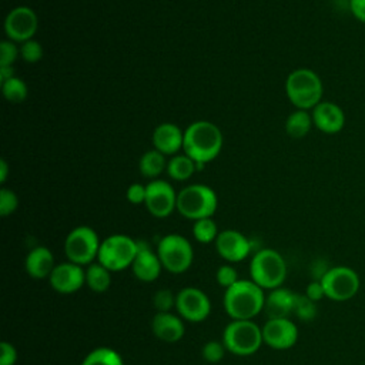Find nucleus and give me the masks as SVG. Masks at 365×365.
<instances>
[{
	"instance_id": "1",
	"label": "nucleus",
	"mask_w": 365,
	"mask_h": 365,
	"mask_svg": "<svg viewBox=\"0 0 365 365\" xmlns=\"http://www.w3.org/2000/svg\"><path fill=\"white\" fill-rule=\"evenodd\" d=\"M222 148V133L211 121L198 120L184 130L182 151L197 163V168L212 161Z\"/></svg>"
},
{
	"instance_id": "2",
	"label": "nucleus",
	"mask_w": 365,
	"mask_h": 365,
	"mask_svg": "<svg viewBox=\"0 0 365 365\" xmlns=\"http://www.w3.org/2000/svg\"><path fill=\"white\" fill-rule=\"evenodd\" d=\"M222 305L232 319H252L264 309L265 294L252 279H238L225 289Z\"/></svg>"
},
{
	"instance_id": "3",
	"label": "nucleus",
	"mask_w": 365,
	"mask_h": 365,
	"mask_svg": "<svg viewBox=\"0 0 365 365\" xmlns=\"http://www.w3.org/2000/svg\"><path fill=\"white\" fill-rule=\"evenodd\" d=\"M285 93L292 106L299 110H311L322 101V80L311 68H297L285 80Z\"/></svg>"
},
{
	"instance_id": "4",
	"label": "nucleus",
	"mask_w": 365,
	"mask_h": 365,
	"mask_svg": "<svg viewBox=\"0 0 365 365\" xmlns=\"http://www.w3.org/2000/svg\"><path fill=\"white\" fill-rule=\"evenodd\" d=\"M250 275L262 289L279 288L287 278L285 259L272 248L258 250L251 258Z\"/></svg>"
},
{
	"instance_id": "5",
	"label": "nucleus",
	"mask_w": 365,
	"mask_h": 365,
	"mask_svg": "<svg viewBox=\"0 0 365 365\" xmlns=\"http://www.w3.org/2000/svg\"><path fill=\"white\" fill-rule=\"evenodd\" d=\"M218 207L215 191L204 184H191L177 194V211L192 221L210 218Z\"/></svg>"
},
{
	"instance_id": "6",
	"label": "nucleus",
	"mask_w": 365,
	"mask_h": 365,
	"mask_svg": "<svg viewBox=\"0 0 365 365\" xmlns=\"http://www.w3.org/2000/svg\"><path fill=\"white\" fill-rule=\"evenodd\" d=\"M222 342L227 351L234 355H252L264 342L262 328L251 319H232L224 328Z\"/></svg>"
},
{
	"instance_id": "7",
	"label": "nucleus",
	"mask_w": 365,
	"mask_h": 365,
	"mask_svg": "<svg viewBox=\"0 0 365 365\" xmlns=\"http://www.w3.org/2000/svg\"><path fill=\"white\" fill-rule=\"evenodd\" d=\"M137 252L138 241L124 234H113L103 240L98 250L97 262L104 265L111 272L123 271L131 267Z\"/></svg>"
},
{
	"instance_id": "8",
	"label": "nucleus",
	"mask_w": 365,
	"mask_h": 365,
	"mask_svg": "<svg viewBox=\"0 0 365 365\" xmlns=\"http://www.w3.org/2000/svg\"><path fill=\"white\" fill-rule=\"evenodd\" d=\"M157 254L163 268L171 274L185 272L194 259L191 242L180 234L164 235L158 241Z\"/></svg>"
},
{
	"instance_id": "9",
	"label": "nucleus",
	"mask_w": 365,
	"mask_h": 365,
	"mask_svg": "<svg viewBox=\"0 0 365 365\" xmlns=\"http://www.w3.org/2000/svg\"><path fill=\"white\" fill-rule=\"evenodd\" d=\"M100 240L97 232L88 225L73 228L64 240V254L70 262L90 265L98 255Z\"/></svg>"
},
{
	"instance_id": "10",
	"label": "nucleus",
	"mask_w": 365,
	"mask_h": 365,
	"mask_svg": "<svg viewBox=\"0 0 365 365\" xmlns=\"http://www.w3.org/2000/svg\"><path fill=\"white\" fill-rule=\"evenodd\" d=\"M319 281L322 284L325 297L338 302L354 298L361 285L358 274L349 267L329 268Z\"/></svg>"
},
{
	"instance_id": "11",
	"label": "nucleus",
	"mask_w": 365,
	"mask_h": 365,
	"mask_svg": "<svg viewBox=\"0 0 365 365\" xmlns=\"http://www.w3.org/2000/svg\"><path fill=\"white\" fill-rule=\"evenodd\" d=\"M175 309L188 322H202L211 312V301L200 288L185 287L175 297Z\"/></svg>"
},
{
	"instance_id": "12",
	"label": "nucleus",
	"mask_w": 365,
	"mask_h": 365,
	"mask_svg": "<svg viewBox=\"0 0 365 365\" xmlns=\"http://www.w3.org/2000/svg\"><path fill=\"white\" fill-rule=\"evenodd\" d=\"M145 208L157 218L168 217L177 210V192L165 180H151L145 185Z\"/></svg>"
},
{
	"instance_id": "13",
	"label": "nucleus",
	"mask_w": 365,
	"mask_h": 365,
	"mask_svg": "<svg viewBox=\"0 0 365 365\" xmlns=\"http://www.w3.org/2000/svg\"><path fill=\"white\" fill-rule=\"evenodd\" d=\"M38 27V19L33 9L27 6L14 7L4 20V31L9 40L24 43L31 40Z\"/></svg>"
},
{
	"instance_id": "14",
	"label": "nucleus",
	"mask_w": 365,
	"mask_h": 365,
	"mask_svg": "<svg viewBox=\"0 0 365 365\" xmlns=\"http://www.w3.org/2000/svg\"><path fill=\"white\" fill-rule=\"evenodd\" d=\"M264 344L274 349H288L298 339V328L289 318H268L262 327Z\"/></svg>"
},
{
	"instance_id": "15",
	"label": "nucleus",
	"mask_w": 365,
	"mask_h": 365,
	"mask_svg": "<svg viewBox=\"0 0 365 365\" xmlns=\"http://www.w3.org/2000/svg\"><path fill=\"white\" fill-rule=\"evenodd\" d=\"M215 250L228 262H240L251 252V241L237 230H224L218 234Z\"/></svg>"
},
{
	"instance_id": "16",
	"label": "nucleus",
	"mask_w": 365,
	"mask_h": 365,
	"mask_svg": "<svg viewBox=\"0 0 365 365\" xmlns=\"http://www.w3.org/2000/svg\"><path fill=\"white\" fill-rule=\"evenodd\" d=\"M51 288L60 294L77 292L86 284V271L74 262L57 264L48 277Z\"/></svg>"
},
{
	"instance_id": "17",
	"label": "nucleus",
	"mask_w": 365,
	"mask_h": 365,
	"mask_svg": "<svg viewBox=\"0 0 365 365\" xmlns=\"http://www.w3.org/2000/svg\"><path fill=\"white\" fill-rule=\"evenodd\" d=\"M311 115L314 125L324 134H338L345 127V113L336 103L321 101Z\"/></svg>"
},
{
	"instance_id": "18",
	"label": "nucleus",
	"mask_w": 365,
	"mask_h": 365,
	"mask_svg": "<svg viewBox=\"0 0 365 365\" xmlns=\"http://www.w3.org/2000/svg\"><path fill=\"white\" fill-rule=\"evenodd\" d=\"M130 268L137 279L143 282H153L160 277L163 265L157 251L154 252L147 242L138 241V252Z\"/></svg>"
},
{
	"instance_id": "19",
	"label": "nucleus",
	"mask_w": 365,
	"mask_h": 365,
	"mask_svg": "<svg viewBox=\"0 0 365 365\" xmlns=\"http://www.w3.org/2000/svg\"><path fill=\"white\" fill-rule=\"evenodd\" d=\"M153 334L163 342H177L184 336L182 318L173 312H157L151 321Z\"/></svg>"
},
{
	"instance_id": "20",
	"label": "nucleus",
	"mask_w": 365,
	"mask_h": 365,
	"mask_svg": "<svg viewBox=\"0 0 365 365\" xmlns=\"http://www.w3.org/2000/svg\"><path fill=\"white\" fill-rule=\"evenodd\" d=\"M184 143V131L173 123H163L153 133L154 148L164 155H175Z\"/></svg>"
},
{
	"instance_id": "21",
	"label": "nucleus",
	"mask_w": 365,
	"mask_h": 365,
	"mask_svg": "<svg viewBox=\"0 0 365 365\" xmlns=\"http://www.w3.org/2000/svg\"><path fill=\"white\" fill-rule=\"evenodd\" d=\"M297 294L288 288H275L271 289L268 295H265L264 311L268 318H289L295 309Z\"/></svg>"
},
{
	"instance_id": "22",
	"label": "nucleus",
	"mask_w": 365,
	"mask_h": 365,
	"mask_svg": "<svg viewBox=\"0 0 365 365\" xmlns=\"http://www.w3.org/2000/svg\"><path fill=\"white\" fill-rule=\"evenodd\" d=\"M26 271L34 279L48 278L56 267L54 255L47 247H34L26 257Z\"/></svg>"
},
{
	"instance_id": "23",
	"label": "nucleus",
	"mask_w": 365,
	"mask_h": 365,
	"mask_svg": "<svg viewBox=\"0 0 365 365\" xmlns=\"http://www.w3.org/2000/svg\"><path fill=\"white\" fill-rule=\"evenodd\" d=\"M167 174L175 181L188 180L197 170V163L187 154H175L167 161Z\"/></svg>"
},
{
	"instance_id": "24",
	"label": "nucleus",
	"mask_w": 365,
	"mask_h": 365,
	"mask_svg": "<svg viewBox=\"0 0 365 365\" xmlns=\"http://www.w3.org/2000/svg\"><path fill=\"white\" fill-rule=\"evenodd\" d=\"M312 124V115L308 113V110L297 108L288 115L285 121V131L292 138H302L309 133Z\"/></svg>"
},
{
	"instance_id": "25",
	"label": "nucleus",
	"mask_w": 365,
	"mask_h": 365,
	"mask_svg": "<svg viewBox=\"0 0 365 365\" xmlns=\"http://www.w3.org/2000/svg\"><path fill=\"white\" fill-rule=\"evenodd\" d=\"M86 285L94 292H104L111 285V271L100 262L87 265L86 269Z\"/></svg>"
},
{
	"instance_id": "26",
	"label": "nucleus",
	"mask_w": 365,
	"mask_h": 365,
	"mask_svg": "<svg viewBox=\"0 0 365 365\" xmlns=\"http://www.w3.org/2000/svg\"><path fill=\"white\" fill-rule=\"evenodd\" d=\"M138 168L144 177H147L150 180H155L167 168V161H165L164 154L154 148V150L145 151L141 155Z\"/></svg>"
},
{
	"instance_id": "27",
	"label": "nucleus",
	"mask_w": 365,
	"mask_h": 365,
	"mask_svg": "<svg viewBox=\"0 0 365 365\" xmlns=\"http://www.w3.org/2000/svg\"><path fill=\"white\" fill-rule=\"evenodd\" d=\"M81 365H124V362L115 349L98 346L84 356Z\"/></svg>"
},
{
	"instance_id": "28",
	"label": "nucleus",
	"mask_w": 365,
	"mask_h": 365,
	"mask_svg": "<svg viewBox=\"0 0 365 365\" xmlns=\"http://www.w3.org/2000/svg\"><path fill=\"white\" fill-rule=\"evenodd\" d=\"M220 231L217 227V222L210 217V218H201L194 221L192 225V235L194 238L201 242V244H210L217 240Z\"/></svg>"
},
{
	"instance_id": "29",
	"label": "nucleus",
	"mask_w": 365,
	"mask_h": 365,
	"mask_svg": "<svg viewBox=\"0 0 365 365\" xmlns=\"http://www.w3.org/2000/svg\"><path fill=\"white\" fill-rule=\"evenodd\" d=\"M1 93L7 101L21 103L26 100L29 90H27L26 83L21 78L14 76V77L6 80L4 83H1Z\"/></svg>"
},
{
	"instance_id": "30",
	"label": "nucleus",
	"mask_w": 365,
	"mask_h": 365,
	"mask_svg": "<svg viewBox=\"0 0 365 365\" xmlns=\"http://www.w3.org/2000/svg\"><path fill=\"white\" fill-rule=\"evenodd\" d=\"M294 314L302 319V321H312L317 315V307L312 299H309L305 294H297V301H295V309Z\"/></svg>"
},
{
	"instance_id": "31",
	"label": "nucleus",
	"mask_w": 365,
	"mask_h": 365,
	"mask_svg": "<svg viewBox=\"0 0 365 365\" xmlns=\"http://www.w3.org/2000/svg\"><path fill=\"white\" fill-rule=\"evenodd\" d=\"M175 297L171 289L161 288L155 291L153 297V305L157 309V312H171V308H175Z\"/></svg>"
},
{
	"instance_id": "32",
	"label": "nucleus",
	"mask_w": 365,
	"mask_h": 365,
	"mask_svg": "<svg viewBox=\"0 0 365 365\" xmlns=\"http://www.w3.org/2000/svg\"><path fill=\"white\" fill-rule=\"evenodd\" d=\"M227 348L224 345L222 341H208L207 344H204L202 349H201V354H202V358L207 361V362H211V364H215V362H220L225 354Z\"/></svg>"
},
{
	"instance_id": "33",
	"label": "nucleus",
	"mask_w": 365,
	"mask_h": 365,
	"mask_svg": "<svg viewBox=\"0 0 365 365\" xmlns=\"http://www.w3.org/2000/svg\"><path fill=\"white\" fill-rule=\"evenodd\" d=\"M20 56L21 58L26 61V63H37L38 60H41L43 57V47L41 44L31 38V40H27L24 43H21V47H20Z\"/></svg>"
},
{
	"instance_id": "34",
	"label": "nucleus",
	"mask_w": 365,
	"mask_h": 365,
	"mask_svg": "<svg viewBox=\"0 0 365 365\" xmlns=\"http://www.w3.org/2000/svg\"><path fill=\"white\" fill-rule=\"evenodd\" d=\"M19 205V198L16 192L10 188H1L0 190V215L7 217L13 214L17 210Z\"/></svg>"
},
{
	"instance_id": "35",
	"label": "nucleus",
	"mask_w": 365,
	"mask_h": 365,
	"mask_svg": "<svg viewBox=\"0 0 365 365\" xmlns=\"http://www.w3.org/2000/svg\"><path fill=\"white\" fill-rule=\"evenodd\" d=\"M20 50L11 40H3L0 43V67H10L16 61Z\"/></svg>"
},
{
	"instance_id": "36",
	"label": "nucleus",
	"mask_w": 365,
	"mask_h": 365,
	"mask_svg": "<svg viewBox=\"0 0 365 365\" xmlns=\"http://www.w3.org/2000/svg\"><path fill=\"white\" fill-rule=\"evenodd\" d=\"M215 278H217V282L222 288L227 289L238 281V274H237V269L232 265L224 264V265L218 267V269L215 272Z\"/></svg>"
},
{
	"instance_id": "37",
	"label": "nucleus",
	"mask_w": 365,
	"mask_h": 365,
	"mask_svg": "<svg viewBox=\"0 0 365 365\" xmlns=\"http://www.w3.org/2000/svg\"><path fill=\"white\" fill-rule=\"evenodd\" d=\"M16 362H17L16 348L10 342L3 341L0 344V365H14Z\"/></svg>"
},
{
	"instance_id": "38",
	"label": "nucleus",
	"mask_w": 365,
	"mask_h": 365,
	"mask_svg": "<svg viewBox=\"0 0 365 365\" xmlns=\"http://www.w3.org/2000/svg\"><path fill=\"white\" fill-rule=\"evenodd\" d=\"M127 200L131 204H144L145 201V185L140 182H134L127 188Z\"/></svg>"
},
{
	"instance_id": "39",
	"label": "nucleus",
	"mask_w": 365,
	"mask_h": 365,
	"mask_svg": "<svg viewBox=\"0 0 365 365\" xmlns=\"http://www.w3.org/2000/svg\"><path fill=\"white\" fill-rule=\"evenodd\" d=\"M305 295H307L309 299H312L314 302L322 299V298L325 297V292H324V288H322L321 281L317 279V281L309 282L308 287H307V289H305Z\"/></svg>"
},
{
	"instance_id": "40",
	"label": "nucleus",
	"mask_w": 365,
	"mask_h": 365,
	"mask_svg": "<svg viewBox=\"0 0 365 365\" xmlns=\"http://www.w3.org/2000/svg\"><path fill=\"white\" fill-rule=\"evenodd\" d=\"M348 6L352 16L365 24V0H348Z\"/></svg>"
},
{
	"instance_id": "41",
	"label": "nucleus",
	"mask_w": 365,
	"mask_h": 365,
	"mask_svg": "<svg viewBox=\"0 0 365 365\" xmlns=\"http://www.w3.org/2000/svg\"><path fill=\"white\" fill-rule=\"evenodd\" d=\"M14 77V70H13V66L10 67H0V81L4 83L6 80Z\"/></svg>"
},
{
	"instance_id": "42",
	"label": "nucleus",
	"mask_w": 365,
	"mask_h": 365,
	"mask_svg": "<svg viewBox=\"0 0 365 365\" xmlns=\"http://www.w3.org/2000/svg\"><path fill=\"white\" fill-rule=\"evenodd\" d=\"M7 174H9V165H7L6 160H0V182L1 184L6 181Z\"/></svg>"
}]
</instances>
